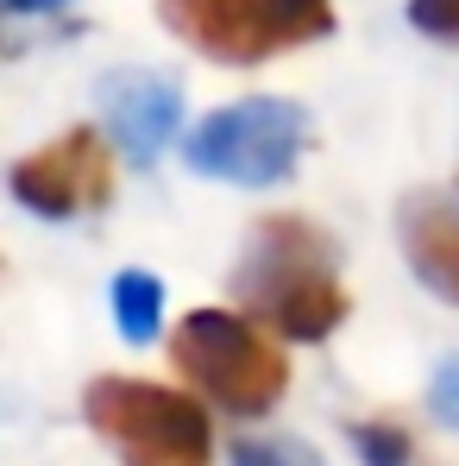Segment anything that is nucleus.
I'll return each instance as SVG.
<instances>
[{
  "label": "nucleus",
  "mask_w": 459,
  "mask_h": 466,
  "mask_svg": "<svg viewBox=\"0 0 459 466\" xmlns=\"http://www.w3.org/2000/svg\"><path fill=\"white\" fill-rule=\"evenodd\" d=\"M101 107H107V133L120 139V152L133 164H152L170 133H176V114H183V95L170 76H152V70H126V76L101 82Z\"/></svg>",
  "instance_id": "0eeeda50"
},
{
  "label": "nucleus",
  "mask_w": 459,
  "mask_h": 466,
  "mask_svg": "<svg viewBox=\"0 0 459 466\" xmlns=\"http://www.w3.org/2000/svg\"><path fill=\"white\" fill-rule=\"evenodd\" d=\"M271 32L277 45H308L334 32V6L327 0H271Z\"/></svg>",
  "instance_id": "9d476101"
},
{
  "label": "nucleus",
  "mask_w": 459,
  "mask_h": 466,
  "mask_svg": "<svg viewBox=\"0 0 459 466\" xmlns=\"http://www.w3.org/2000/svg\"><path fill=\"white\" fill-rule=\"evenodd\" d=\"M353 448L365 454V466H409V435L403 429H384V422H359L353 429Z\"/></svg>",
  "instance_id": "9b49d317"
},
{
  "label": "nucleus",
  "mask_w": 459,
  "mask_h": 466,
  "mask_svg": "<svg viewBox=\"0 0 459 466\" xmlns=\"http://www.w3.org/2000/svg\"><path fill=\"white\" fill-rule=\"evenodd\" d=\"M409 19L428 38H459V0H409Z\"/></svg>",
  "instance_id": "ddd939ff"
},
{
  "label": "nucleus",
  "mask_w": 459,
  "mask_h": 466,
  "mask_svg": "<svg viewBox=\"0 0 459 466\" xmlns=\"http://www.w3.org/2000/svg\"><path fill=\"white\" fill-rule=\"evenodd\" d=\"M303 152V107L277 101V95H258V101H233L221 114H208L195 133H189V164L202 177H221V183H245V189H264V183H284L290 164Z\"/></svg>",
  "instance_id": "20e7f679"
},
{
  "label": "nucleus",
  "mask_w": 459,
  "mask_h": 466,
  "mask_svg": "<svg viewBox=\"0 0 459 466\" xmlns=\"http://www.w3.org/2000/svg\"><path fill=\"white\" fill-rule=\"evenodd\" d=\"M88 422L120 448L126 466H208V416L195 397L139 379H101L88 385Z\"/></svg>",
  "instance_id": "7ed1b4c3"
},
{
  "label": "nucleus",
  "mask_w": 459,
  "mask_h": 466,
  "mask_svg": "<svg viewBox=\"0 0 459 466\" xmlns=\"http://www.w3.org/2000/svg\"><path fill=\"white\" fill-rule=\"evenodd\" d=\"M233 466H321L314 448L303 441H239L233 448Z\"/></svg>",
  "instance_id": "f8f14e48"
},
{
  "label": "nucleus",
  "mask_w": 459,
  "mask_h": 466,
  "mask_svg": "<svg viewBox=\"0 0 459 466\" xmlns=\"http://www.w3.org/2000/svg\"><path fill=\"white\" fill-rule=\"evenodd\" d=\"M170 360L189 385L202 390L208 403H221L227 416H264L277 410V397L290 385V366L284 353L245 321L227 309H195L176 340H170Z\"/></svg>",
  "instance_id": "f03ea898"
},
{
  "label": "nucleus",
  "mask_w": 459,
  "mask_h": 466,
  "mask_svg": "<svg viewBox=\"0 0 459 466\" xmlns=\"http://www.w3.org/2000/svg\"><path fill=\"white\" fill-rule=\"evenodd\" d=\"M107 189H114V170H107V152H101V139H95L88 127L64 133L57 146L32 152L19 170H13V196H19L25 208L51 215V221L107 202Z\"/></svg>",
  "instance_id": "39448f33"
},
{
  "label": "nucleus",
  "mask_w": 459,
  "mask_h": 466,
  "mask_svg": "<svg viewBox=\"0 0 459 466\" xmlns=\"http://www.w3.org/2000/svg\"><path fill=\"white\" fill-rule=\"evenodd\" d=\"M114 315H120L126 340H152L157 321H164V284L152 271H120L114 278Z\"/></svg>",
  "instance_id": "1a4fd4ad"
},
{
  "label": "nucleus",
  "mask_w": 459,
  "mask_h": 466,
  "mask_svg": "<svg viewBox=\"0 0 459 466\" xmlns=\"http://www.w3.org/2000/svg\"><path fill=\"white\" fill-rule=\"evenodd\" d=\"M233 297L264 315L284 340H327L346 315V290L334 278V239L308 221H264L233 271Z\"/></svg>",
  "instance_id": "f257e3e1"
},
{
  "label": "nucleus",
  "mask_w": 459,
  "mask_h": 466,
  "mask_svg": "<svg viewBox=\"0 0 459 466\" xmlns=\"http://www.w3.org/2000/svg\"><path fill=\"white\" fill-rule=\"evenodd\" d=\"M403 246H409V265L415 278L459 303V202L454 196H415L403 208Z\"/></svg>",
  "instance_id": "6e6552de"
},
{
  "label": "nucleus",
  "mask_w": 459,
  "mask_h": 466,
  "mask_svg": "<svg viewBox=\"0 0 459 466\" xmlns=\"http://www.w3.org/2000/svg\"><path fill=\"white\" fill-rule=\"evenodd\" d=\"M428 410L447 422V429H459V360H447L441 372H434V390H428Z\"/></svg>",
  "instance_id": "4468645a"
},
{
  "label": "nucleus",
  "mask_w": 459,
  "mask_h": 466,
  "mask_svg": "<svg viewBox=\"0 0 459 466\" xmlns=\"http://www.w3.org/2000/svg\"><path fill=\"white\" fill-rule=\"evenodd\" d=\"M164 25L215 64H264L277 51L271 0H164Z\"/></svg>",
  "instance_id": "423d86ee"
},
{
  "label": "nucleus",
  "mask_w": 459,
  "mask_h": 466,
  "mask_svg": "<svg viewBox=\"0 0 459 466\" xmlns=\"http://www.w3.org/2000/svg\"><path fill=\"white\" fill-rule=\"evenodd\" d=\"M13 13H51V6H64V0H6Z\"/></svg>",
  "instance_id": "2eb2a0df"
}]
</instances>
